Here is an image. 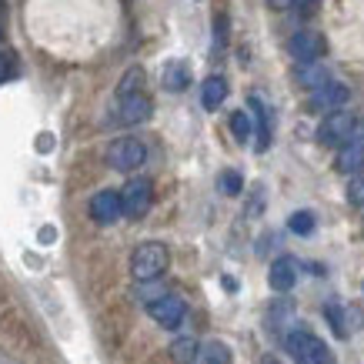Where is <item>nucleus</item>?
Instances as JSON below:
<instances>
[{
	"label": "nucleus",
	"mask_w": 364,
	"mask_h": 364,
	"mask_svg": "<svg viewBox=\"0 0 364 364\" xmlns=\"http://www.w3.org/2000/svg\"><path fill=\"white\" fill-rule=\"evenodd\" d=\"M171 264V251H167V244L161 241H144L134 247L131 254V274L134 281H141V284H151L157 277L167 271Z\"/></svg>",
	"instance_id": "f257e3e1"
},
{
	"label": "nucleus",
	"mask_w": 364,
	"mask_h": 364,
	"mask_svg": "<svg viewBox=\"0 0 364 364\" xmlns=\"http://www.w3.org/2000/svg\"><path fill=\"white\" fill-rule=\"evenodd\" d=\"M284 348L298 364H334L331 348L321 341L318 334H311L308 328H294L284 338Z\"/></svg>",
	"instance_id": "f03ea898"
},
{
	"label": "nucleus",
	"mask_w": 364,
	"mask_h": 364,
	"mask_svg": "<svg viewBox=\"0 0 364 364\" xmlns=\"http://www.w3.org/2000/svg\"><path fill=\"white\" fill-rule=\"evenodd\" d=\"M147 161V147H144L137 137H117V141L107 147V164L121 174H131Z\"/></svg>",
	"instance_id": "7ed1b4c3"
},
{
	"label": "nucleus",
	"mask_w": 364,
	"mask_h": 364,
	"mask_svg": "<svg viewBox=\"0 0 364 364\" xmlns=\"http://www.w3.org/2000/svg\"><path fill=\"white\" fill-rule=\"evenodd\" d=\"M121 200H124V214L131 221H141L144 214L151 210V204H154V184L147 177H131L121 191Z\"/></svg>",
	"instance_id": "20e7f679"
},
{
	"label": "nucleus",
	"mask_w": 364,
	"mask_h": 364,
	"mask_svg": "<svg viewBox=\"0 0 364 364\" xmlns=\"http://www.w3.org/2000/svg\"><path fill=\"white\" fill-rule=\"evenodd\" d=\"M351 137H354V114L351 111L328 114L318 127V144H324V147H344Z\"/></svg>",
	"instance_id": "39448f33"
},
{
	"label": "nucleus",
	"mask_w": 364,
	"mask_h": 364,
	"mask_svg": "<svg viewBox=\"0 0 364 364\" xmlns=\"http://www.w3.org/2000/svg\"><path fill=\"white\" fill-rule=\"evenodd\" d=\"M147 314H151L164 331H177V328L184 324L188 308H184V301L177 298V294H161V298L147 301Z\"/></svg>",
	"instance_id": "423d86ee"
},
{
	"label": "nucleus",
	"mask_w": 364,
	"mask_h": 364,
	"mask_svg": "<svg viewBox=\"0 0 364 364\" xmlns=\"http://www.w3.org/2000/svg\"><path fill=\"white\" fill-rule=\"evenodd\" d=\"M287 50H291V57H294L301 67H308V64H318L321 57H324L328 41H324L318 31H298L287 41Z\"/></svg>",
	"instance_id": "0eeeda50"
},
{
	"label": "nucleus",
	"mask_w": 364,
	"mask_h": 364,
	"mask_svg": "<svg viewBox=\"0 0 364 364\" xmlns=\"http://www.w3.org/2000/svg\"><path fill=\"white\" fill-rule=\"evenodd\" d=\"M348 97H351L348 84H341V80H331V84H324V87L311 90L308 111L311 114H334V111H341L344 104H348Z\"/></svg>",
	"instance_id": "6e6552de"
},
{
	"label": "nucleus",
	"mask_w": 364,
	"mask_h": 364,
	"mask_svg": "<svg viewBox=\"0 0 364 364\" xmlns=\"http://www.w3.org/2000/svg\"><path fill=\"white\" fill-rule=\"evenodd\" d=\"M121 214H124L121 191L104 188V191H97V194L90 198V218H94V224H100V228L117 224V221H121Z\"/></svg>",
	"instance_id": "1a4fd4ad"
},
{
	"label": "nucleus",
	"mask_w": 364,
	"mask_h": 364,
	"mask_svg": "<svg viewBox=\"0 0 364 364\" xmlns=\"http://www.w3.org/2000/svg\"><path fill=\"white\" fill-rule=\"evenodd\" d=\"M151 114H154V104L147 94H131V97H117V114H114V121L124 124V127H134V124H144L151 121Z\"/></svg>",
	"instance_id": "9d476101"
},
{
	"label": "nucleus",
	"mask_w": 364,
	"mask_h": 364,
	"mask_svg": "<svg viewBox=\"0 0 364 364\" xmlns=\"http://www.w3.org/2000/svg\"><path fill=\"white\" fill-rule=\"evenodd\" d=\"M267 284H271V291H277V294H287L291 287L298 284V261L294 257H277V261H271V271H267Z\"/></svg>",
	"instance_id": "9b49d317"
},
{
	"label": "nucleus",
	"mask_w": 364,
	"mask_h": 364,
	"mask_svg": "<svg viewBox=\"0 0 364 364\" xmlns=\"http://www.w3.org/2000/svg\"><path fill=\"white\" fill-rule=\"evenodd\" d=\"M334 167H338L341 174H361L364 171V134H354L344 147H338Z\"/></svg>",
	"instance_id": "f8f14e48"
},
{
	"label": "nucleus",
	"mask_w": 364,
	"mask_h": 364,
	"mask_svg": "<svg viewBox=\"0 0 364 364\" xmlns=\"http://www.w3.org/2000/svg\"><path fill=\"white\" fill-rule=\"evenodd\" d=\"M247 107H251V117L257 124V151L264 154L267 147H271V107H267L261 94H251L247 97Z\"/></svg>",
	"instance_id": "ddd939ff"
},
{
	"label": "nucleus",
	"mask_w": 364,
	"mask_h": 364,
	"mask_svg": "<svg viewBox=\"0 0 364 364\" xmlns=\"http://www.w3.org/2000/svg\"><path fill=\"white\" fill-rule=\"evenodd\" d=\"M188 84H191V67L184 64V60L164 64V70H161V87L171 90V94H181V90H188Z\"/></svg>",
	"instance_id": "4468645a"
},
{
	"label": "nucleus",
	"mask_w": 364,
	"mask_h": 364,
	"mask_svg": "<svg viewBox=\"0 0 364 364\" xmlns=\"http://www.w3.org/2000/svg\"><path fill=\"white\" fill-rule=\"evenodd\" d=\"M228 97V80L221 74H210L204 84H200V104H204V111H218Z\"/></svg>",
	"instance_id": "2eb2a0df"
},
{
	"label": "nucleus",
	"mask_w": 364,
	"mask_h": 364,
	"mask_svg": "<svg viewBox=\"0 0 364 364\" xmlns=\"http://www.w3.org/2000/svg\"><path fill=\"white\" fill-rule=\"evenodd\" d=\"M167 354H171L174 364H194V361H200V344H198V338H174Z\"/></svg>",
	"instance_id": "dca6fc26"
},
{
	"label": "nucleus",
	"mask_w": 364,
	"mask_h": 364,
	"mask_svg": "<svg viewBox=\"0 0 364 364\" xmlns=\"http://www.w3.org/2000/svg\"><path fill=\"white\" fill-rule=\"evenodd\" d=\"M298 84L308 90H318V87H324V84H331V74H328L324 64H308L298 70Z\"/></svg>",
	"instance_id": "f3484780"
},
{
	"label": "nucleus",
	"mask_w": 364,
	"mask_h": 364,
	"mask_svg": "<svg viewBox=\"0 0 364 364\" xmlns=\"http://www.w3.org/2000/svg\"><path fill=\"white\" fill-rule=\"evenodd\" d=\"M234 354L224 341H208L200 344V364H231Z\"/></svg>",
	"instance_id": "a211bd4d"
},
{
	"label": "nucleus",
	"mask_w": 364,
	"mask_h": 364,
	"mask_svg": "<svg viewBox=\"0 0 364 364\" xmlns=\"http://www.w3.org/2000/svg\"><path fill=\"white\" fill-rule=\"evenodd\" d=\"M324 318H328V324H331V331L338 334V338H348V334H351V328H348V311H344L338 301H328V304H324Z\"/></svg>",
	"instance_id": "6ab92c4d"
},
{
	"label": "nucleus",
	"mask_w": 364,
	"mask_h": 364,
	"mask_svg": "<svg viewBox=\"0 0 364 364\" xmlns=\"http://www.w3.org/2000/svg\"><path fill=\"white\" fill-rule=\"evenodd\" d=\"M314 224H318L314 210H294V214L287 218V228H291V234H298V237H308V234H314Z\"/></svg>",
	"instance_id": "aec40b11"
},
{
	"label": "nucleus",
	"mask_w": 364,
	"mask_h": 364,
	"mask_svg": "<svg viewBox=\"0 0 364 364\" xmlns=\"http://www.w3.org/2000/svg\"><path fill=\"white\" fill-rule=\"evenodd\" d=\"M218 191H221L224 198H237L244 191V177L234 171V167H228V171H221V177H218Z\"/></svg>",
	"instance_id": "412c9836"
},
{
	"label": "nucleus",
	"mask_w": 364,
	"mask_h": 364,
	"mask_svg": "<svg viewBox=\"0 0 364 364\" xmlns=\"http://www.w3.org/2000/svg\"><path fill=\"white\" fill-rule=\"evenodd\" d=\"M141 84H144V70H141V67H131V70H127V74L121 77V84H117V97L141 94Z\"/></svg>",
	"instance_id": "4be33fe9"
},
{
	"label": "nucleus",
	"mask_w": 364,
	"mask_h": 364,
	"mask_svg": "<svg viewBox=\"0 0 364 364\" xmlns=\"http://www.w3.org/2000/svg\"><path fill=\"white\" fill-rule=\"evenodd\" d=\"M251 131H254V117L247 111H234L231 114V134L237 137L241 144H247V137H251Z\"/></svg>",
	"instance_id": "5701e85b"
},
{
	"label": "nucleus",
	"mask_w": 364,
	"mask_h": 364,
	"mask_svg": "<svg viewBox=\"0 0 364 364\" xmlns=\"http://www.w3.org/2000/svg\"><path fill=\"white\" fill-rule=\"evenodd\" d=\"M17 70H21L17 54H14V50H0V84H7L11 77H17Z\"/></svg>",
	"instance_id": "b1692460"
},
{
	"label": "nucleus",
	"mask_w": 364,
	"mask_h": 364,
	"mask_svg": "<svg viewBox=\"0 0 364 364\" xmlns=\"http://www.w3.org/2000/svg\"><path fill=\"white\" fill-rule=\"evenodd\" d=\"M348 204H351V208H364V171L354 174L351 184H348Z\"/></svg>",
	"instance_id": "393cba45"
},
{
	"label": "nucleus",
	"mask_w": 364,
	"mask_h": 364,
	"mask_svg": "<svg viewBox=\"0 0 364 364\" xmlns=\"http://www.w3.org/2000/svg\"><path fill=\"white\" fill-rule=\"evenodd\" d=\"M224 44H228V17L218 14L214 17V47H224Z\"/></svg>",
	"instance_id": "a878e982"
},
{
	"label": "nucleus",
	"mask_w": 364,
	"mask_h": 364,
	"mask_svg": "<svg viewBox=\"0 0 364 364\" xmlns=\"http://www.w3.org/2000/svg\"><path fill=\"white\" fill-rule=\"evenodd\" d=\"M298 0H267V7H274V11H287V7H294Z\"/></svg>",
	"instance_id": "bb28decb"
},
{
	"label": "nucleus",
	"mask_w": 364,
	"mask_h": 364,
	"mask_svg": "<svg viewBox=\"0 0 364 364\" xmlns=\"http://www.w3.org/2000/svg\"><path fill=\"white\" fill-rule=\"evenodd\" d=\"M261 364H277V358H271V354H267V358H261Z\"/></svg>",
	"instance_id": "cd10ccee"
},
{
	"label": "nucleus",
	"mask_w": 364,
	"mask_h": 364,
	"mask_svg": "<svg viewBox=\"0 0 364 364\" xmlns=\"http://www.w3.org/2000/svg\"><path fill=\"white\" fill-rule=\"evenodd\" d=\"M0 37H4V31H0Z\"/></svg>",
	"instance_id": "c85d7f7f"
}]
</instances>
